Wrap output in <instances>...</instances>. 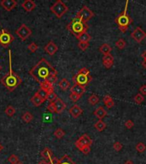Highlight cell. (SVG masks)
<instances>
[{"label": "cell", "mask_w": 146, "mask_h": 164, "mask_svg": "<svg viewBox=\"0 0 146 164\" xmlns=\"http://www.w3.org/2000/svg\"><path fill=\"white\" fill-rule=\"evenodd\" d=\"M71 93L75 94H78L79 96H82L83 94L86 93V87L79 86V85H73V86L70 89Z\"/></svg>", "instance_id": "21"}, {"label": "cell", "mask_w": 146, "mask_h": 164, "mask_svg": "<svg viewBox=\"0 0 146 164\" xmlns=\"http://www.w3.org/2000/svg\"><path fill=\"white\" fill-rule=\"evenodd\" d=\"M78 46H79V48L81 50L85 51V50H86L88 49V47H89V43L79 42V43H78Z\"/></svg>", "instance_id": "38"}, {"label": "cell", "mask_w": 146, "mask_h": 164, "mask_svg": "<svg viewBox=\"0 0 146 164\" xmlns=\"http://www.w3.org/2000/svg\"><path fill=\"white\" fill-rule=\"evenodd\" d=\"M82 96H79V95H78V94H75V93H71L70 95H69V97H70V99L73 101V102H77L78 100H79L80 99V97H81Z\"/></svg>", "instance_id": "41"}, {"label": "cell", "mask_w": 146, "mask_h": 164, "mask_svg": "<svg viewBox=\"0 0 146 164\" xmlns=\"http://www.w3.org/2000/svg\"><path fill=\"white\" fill-rule=\"evenodd\" d=\"M58 164H76L68 155H64L61 159H59Z\"/></svg>", "instance_id": "27"}, {"label": "cell", "mask_w": 146, "mask_h": 164, "mask_svg": "<svg viewBox=\"0 0 146 164\" xmlns=\"http://www.w3.org/2000/svg\"><path fill=\"white\" fill-rule=\"evenodd\" d=\"M29 74L39 83L47 80L50 76H57V71L45 58H41L39 62L33 67Z\"/></svg>", "instance_id": "1"}, {"label": "cell", "mask_w": 146, "mask_h": 164, "mask_svg": "<svg viewBox=\"0 0 146 164\" xmlns=\"http://www.w3.org/2000/svg\"><path fill=\"white\" fill-rule=\"evenodd\" d=\"M8 161H9V163L11 164H16L19 163V159H18V157H17V156L16 155H10V157H9V158H8Z\"/></svg>", "instance_id": "36"}, {"label": "cell", "mask_w": 146, "mask_h": 164, "mask_svg": "<svg viewBox=\"0 0 146 164\" xmlns=\"http://www.w3.org/2000/svg\"><path fill=\"white\" fill-rule=\"evenodd\" d=\"M142 66L144 69H146V61H143L142 62Z\"/></svg>", "instance_id": "51"}, {"label": "cell", "mask_w": 146, "mask_h": 164, "mask_svg": "<svg viewBox=\"0 0 146 164\" xmlns=\"http://www.w3.org/2000/svg\"><path fill=\"white\" fill-rule=\"evenodd\" d=\"M92 80V75H85L79 73H77L73 77V81L74 82V85H79L82 86H87L91 81Z\"/></svg>", "instance_id": "7"}, {"label": "cell", "mask_w": 146, "mask_h": 164, "mask_svg": "<svg viewBox=\"0 0 146 164\" xmlns=\"http://www.w3.org/2000/svg\"><path fill=\"white\" fill-rule=\"evenodd\" d=\"M93 141L89 137L88 134H83L81 137H79V139L75 142V146L81 150L84 147L86 146H91L92 144Z\"/></svg>", "instance_id": "10"}, {"label": "cell", "mask_w": 146, "mask_h": 164, "mask_svg": "<svg viewBox=\"0 0 146 164\" xmlns=\"http://www.w3.org/2000/svg\"><path fill=\"white\" fill-rule=\"evenodd\" d=\"M77 39L79 41V42H84V43H89V41L92 39V37L89 33H82L80 35H79L77 37Z\"/></svg>", "instance_id": "24"}, {"label": "cell", "mask_w": 146, "mask_h": 164, "mask_svg": "<svg viewBox=\"0 0 146 164\" xmlns=\"http://www.w3.org/2000/svg\"><path fill=\"white\" fill-rule=\"evenodd\" d=\"M16 35L22 40V41H25L26 39H27L30 35L32 34V31L31 29L25 24H22L20 26V27H18L16 31Z\"/></svg>", "instance_id": "9"}, {"label": "cell", "mask_w": 146, "mask_h": 164, "mask_svg": "<svg viewBox=\"0 0 146 164\" xmlns=\"http://www.w3.org/2000/svg\"><path fill=\"white\" fill-rule=\"evenodd\" d=\"M58 86H59V87H60L62 91H66V90H68V89L69 88L70 83H69V81L67 79H62V80H60V82L58 83Z\"/></svg>", "instance_id": "26"}, {"label": "cell", "mask_w": 146, "mask_h": 164, "mask_svg": "<svg viewBox=\"0 0 146 164\" xmlns=\"http://www.w3.org/2000/svg\"><path fill=\"white\" fill-rule=\"evenodd\" d=\"M22 7L24 9L25 11L26 12H31L36 8V3L33 0H25L22 3Z\"/></svg>", "instance_id": "16"}, {"label": "cell", "mask_w": 146, "mask_h": 164, "mask_svg": "<svg viewBox=\"0 0 146 164\" xmlns=\"http://www.w3.org/2000/svg\"><path fill=\"white\" fill-rule=\"evenodd\" d=\"M126 41L123 39H119L116 42H115V46L117 47L120 50H123L126 47Z\"/></svg>", "instance_id": "35"}, {"label": "cell", "mask_w": 146, "mask_h": 164, "mask_svg": "<svg viewBox=\"0 0 146 164\" xmlns=\"http://www.w3.org/2000/svg\"><path fill=\"white\" fill-rule=\"evenodd\" d=\"M80 151H81L83 154H85V155H88V154L90 153V151H91V146H86V147H84Z\"/></svg>", "instance_id": "45"}, {"label": "cell", "mask_w": 146, "mask_h": 164, "mask_svg": "<svg viewBox=\"0 0 146 164\" xmlns=\"http://www.w3.org/2000/svg\"><path fill=\"white\" fill-rule=\"evenodd\" d=\"M50 10L57 18H61L69 11V7L62 0H57L51 5Z\"/></svg>", "instance_id": "5"}, {"label": "cell", "mask_w": 146, "mask_h": 164, "mask_svg": "<svg viewBox=\"0 0 146 164\" xmlns=\"http://www.w3.org/2000/svg\"><path fill=\"white\" fill-rule=\"evenodd\" d=\"M99 50L104 56V55H107V54H110V52L112 50V48L109 44H103L101 46L99 47Z\"/></svg>", "instance_id": "25"}, {"label": "cell", "mask_w": 146, "mask_h": 164, "mask_svg": "<svg viewBox=\"0 0 146 164\" xmlns=\"http://www.w3.org/2000/svg\"><path fill=\"white\" fill-rule=\"evenodd\" d=\"M16 164H23V163H22V162H19V163H16Z\"/></svg>", "instance_id": "53"}, {"label": "cell", "mask_w": 146, "mask_h": 164, "mask_svg": "<svg viewBox=\"0 0 146 164\" xmlns=\"http://www.w3.org/2000/svg\"><path fill=\"white\" fill-rule=\"evenodd\" d=\"M141 56L143 57L144 61H146V50H145V51H143V53L141 54Z\"/></svg>", "instance_id": "49"}, {"label": "cell", "mask_w": 146, "mask_h": 164, "mask_svg": "<svg viewBox=\"0 0 146 164\" xmlns=\"http://www.w3.org/2000/svg\"><path fill=\"white\" fill-rule=\"evenodd\" d=\"M124 164H134V163L132 161H131V160H127L126 162H125Z\"/></svg>", "instance_id": "50"}, {"label": "cell", "mask_w": 146, "mask_h": 164, "mask_svg": "<svg viewBox=\"0 0 146 164\" xmlns=\"http://www.w3.org/2000/svg\"><path fill=\"white\" fill-rule=\"evenodd\" d=\"M39 164H54V163H50L49 161H46V160H42V161H40Z\"/></svg>", "instance_id": "48"}, {"label": "cell", "mask_w": 146, "mask_h": 164, "mask_svg": "<svg viewBox=\"0 0 146 164\" xmlns=\"http://www.w3.org/2000/svg\"><path fill=\"white\" fill-rule=\"evenodd\" d=\"M5 114H6L9 117H11V116H13L16 114V109H15L13 106L9 105V106L6 108V110H5Z\"/></svg>", "instance_id": "31"}, {"label": "cell", "mask_w": 146, "mask_h": 164, "mask_svg": "<svg viewBox=\"0 0 146 164\" xmlns=\"http://www.w3.org/2000/svg\"><path fill=\"white\" fill-rule=\"evenodd\" d=\"M103 64L106 69H110L114 64V56L111 54L104 55L103 57Z\"/></svg>", "instance_id": "13"}, {"label": "cell", "mask_w": 146, "mask_h": 164, "mask_svg": "<svg viewBox=\"0 0 146 164\" xmlns=\"http://www.w3.org/2000/svg\"><path fill=\"white\" fill-rule=\"evenodd\" d=\"M1 69H2V66L0 65V71H1Z\"/></svg>", "instance_id": "54"}, {"label": "cell", "mask_w": 146, "mask_h": 164, "mask_svg": "<svg viewBox=\"0 0 146 164\" xmlns=\"http://www.w3.org/2000/svg\"><path fill=\"white\" fill-rule=\"evenodd\" d=\"M54 104H55V108H56V111L57 114H61L63 112V110L66 109V104L59 97L56 98V100L54 102Z\"/></svg>", "instance_id": "15"}, {"label": "cell", "mask_w": 146, "mask_h": 164, "mask_svg": "<svg viewBox=\"0 0 146 164\" xmlns=\"http://www.w3.org/2000/svg\"><path fill=\"white\" fill-rule=\"evenodd\" d=\"M38 45L36 44V43H34V42H33V43H31L28 46H27V49L32 52V53H34V52H36L37 51V50H38Z\"/></svg>", "instance_id": "37"}, {"label": "cell", "mask_w": 146, "mask_h": 164, "mask_svg": "<svg viewBox=\"0 0 146 164\" xmlns=\"http://www.w3.org/2000/svg\"><path fill=\"white\" fill-rule=\"evenodd\" d=\"M40 155H41V157H42L45 160H46V161L51 160L52 157H54L52 151H51L49 148H45V149L41 151Z\"/></svg>", "instance_id": "22"}, {"label": "cell", "mask_w": 146, "mask_h": 164, "mask_svg": "<svg viewBox=\"0 0 146 164\" xmlns=\"http://www.w3.org/2000/svg\"><path fill=\"white\" fill-rule=\"evenodd\" d=\"M22 120L26 122V123H29V122H31L32 120H33V115L30 113V112H25L24 114L22 115Z\"/></svg>", "instance_id": "30"}, {"label": "cell", "mask_w": 146, "mask_h": 164, "mask_svg": "<svg viewBox=\"0 0 146 164\" xmlns=\"http://www.w3.org/2000/svg\"><path fill=\"white\" fill-rule=\"evenodd\" d=\"M14 36L5 29L0 31V45L3 47H7L14 41Z\"/></svg>", "instance_id": "8"}, {"label": "cell", "mask_w": 146, "mask_h": 164, "mask_svg": "<svg viewBox=\"0 0 146 164\" xmlns=\"http://www.w3.org/2000/svg\"><path fill=\"white\" fill-rule=\"evenodd\" d=\"M139 92H140V93L142 94L143 96L146 95V85L142 86L139 88Z\"/></svg>", "instance_id": "47"}, {"label": "cell", "mask_w": 146, "mask_h": 164, "mask_svg": "<svg viewBox=\"0 0 146 164\" xmlns=\"http://www.w3.org/2000/svg\"><path fill=\"white\" fill-rule=\"evenodd\" d=\"M103 103L105 104V106L109 109H111L112 107L115 106V102L113 100V98L109 96V95H106L103 97Z\"/></svg>", "instance_id": "23"}, {"label": "cell", "mask_w": 146, "mask_h": 164, "mask_svg": "<svg viewBox=\"0 0 146 164\" xmlns=\"http://www.w3.org/2000/svg\"><path fill=\"white\" fill-rule=\"evenodd\" d=\"M0 4L5 10L10 11L17 5V2L16 0H2Z\"/></svg>", "instance_id": "12"}, {"label": "cell", "mask_w": 146, "mask_h": 164, "mask_svg": "<svg viewBox=\"0 0 146 164\" xmlns=\"http://www.w3.org/2000/svg\"><path fill=\"white\" fill-rule=\"evenodd\" d=\"M9 64H10V71L9 73L4 75L1 79V83L10 91L13 92L21 83H22V79L19 75H17L12 69V56H11V50H9Z\"/></svg>", "instance_id": "2"}, {"label": "cell", "mask_w": 146, "mask_h": 164, "mask_svg": "<svg viewBox=\"0 0 146 164\" xmlns=\"http://www.w3.org/2000/svg\"><path fill=\"white\" fill-rule=\"evenodd\" d=\"M78 73H82V74H85V75H90V70H89L88 69H86V68H82Z\"/></svg>", "instance_id": "46"}, {"label": "cell", "mask_w": 146, "mask_h": 164, "mask_svg": "<svg viewBox=\"0 0 146 164\" xmlns=\"http://www.w3.org/2000/svg\"><path fill=\"white\" fill-rule=\"evenodd\" d=\"M127 4H128V2H126V8L124 10V11L120 16H118L115 20V22L118 25V27H119L120 31L122 32V33H126L127 31V29H128L129 25L132 22V19L126 14Z\"/></svg>", "instance_id": "4"}, {"label": "cell", "mask_w": 146, "mask_h": 164, "mask_svg": "<svg viewBox=\"0 0 146 164\" xmlns=\"http://www.w3.org/2000/svg\"><path fill=\"white\" fill-rule=\"evenodd\" d=\"M54 135L56 139L60 140L62 139L65 135V132L62 129V128H57L55 132H54Z\"/></svg>", "instance_id": "32"}, {"label": "cell", "mask_w": 146, "mask_h": 164, "mask_svg": "<svg viewBox=\"0 0 146 164\" xmlns=\"http://www.w3.org/2000/svg\"><path fill=\"white\" fill-rule=\"evenodd\" d=\"M57 50H58V47L53 41H50L45 46V51L50 56H53L54 54H56Z\"/></svg>", "instance_id": "14"}, {"label": "cell", "mask_w": 146, "mask_h": 164, "mask_svg": "<svg viewBox=\"0 0 146 164\" xmlns=\"http://www.w3.org/2000/svg\"><path fill=\"white\" fill-rule=\"evenodd\" d=\"M133 100H134V102H135L136 103L140 104V103H142L144 102L145 97H144V96L141 93H138L137 95H135V97H133Z\"/></svg>", "instance_id": "34"}, {"label": "cell", "mask_w": 146, "mask_h": 164, "mask_svg": "<svg viewBox=\"0 0 146 164\" xmlns=\"http://www.w3.org/2000/svg\"><path fill=\"white\" fill-rule=\"evenodd\" d=\"M125 127L128 129H131L134 127V123L132 120H127L126 122H125Z\"/></svg>", "instance_id": "43"}, {"label": "cell", "mask_w": 146, "mask_h": 164, "mask_svg": "<svg viewBox=\"0 0 146 164\" xmlns=\"http://www.w3.org/2000/svg\"><path fill=\"white\" fill-rule=\"evenodd\" d=\"M47 110L50 113H56V108H55V104H54V102L53 103H50L48 106H47Z\"/></svg>", "instance_id": "44"}, {"label": "cell", "mask_w": 146, "mask_h": 164, "mask_svg": "<svg viewBox=\"0 0 146 164\" xmlns=\"http://www.w3.org/2000/svg\"><path fill=\"white\" fill-rule=\"evenodd\" d=\"M69 113L73 118H78L82 113H83V110L77 104H74L72 106L69 110Z\"/></svg>", "instance_id": "17"}, {"label": "cell", "mask_w": 146, "mask_h": 164, "mask_svg": "<svg viewBox=\"0 0 146 164\" xmlns=\"http://www.w3.org/2000/svg\"><path fill=\"white\" fill-rule=\"evenodd\" d=\"M94 16V12L92 11L87 6H83L82 9L76 14V17L79 18L82 22L86 23Z\"/></svg>", "instance_id": "6"}, {"label": "cell", "mask_w": 146, "mask_h": 164, "mask_svg": "<svg viewBox=\"0 0 146 164\" xmlns=\"http://www.w3.org/2000/svg\"><path fill=\"white\" fill-rule=\"evenodd\" d=\"M88 28H89V26L87 25V23L82 22L81 20L76 16L71 21V22L67 26V29L69 32H71L76 38L82 33H87Z\"/></svg>", "instance_id": "3"}, {"label": "cell", "mask_w": 146, "mask_h": 164, "mask_svg": "<svg viewBox=\"0 0 146 164\" xmlns=\"http://www.w3.org/2000/svg\"><path fill=\"white\" fill-rule=\"evenodd\" d=\"M131 37L138 43H141L143 39L146 37V33L143 31V29L139 27H136L135 30L131 33Z\"/></svg>", "instance_id": "11"}, {"label": "cell", "mask_w": 146, "mask_h": 164, "mask_svg": "<svg viewBox=\"0 0 146 164\" xmlns=\"http://www.w3.org/2000/svg\"><path fill=\"white\" fill-rule=\"evenodd\" d=\"M136 150L139 152V153H143L145 150H146V145L143 143V142H139L136 144Z\"/></svg>", "instance_id": "33"}, {"label": "cell", "mask_w": 146, "mask_h": 164, "mask_svg": "<svg viewBox=\"0 0 146 164\" xmlns=\"http://www.w3.org/2000/svg\"><path fill=\"white\" fill-rule=\"evenodd\" d=\"M3 145H2V144H0V152H1L2 150H3Z\"/></svg>", "instance_id": "52"}, {"label": "cell", "mask_w": 146, "mask_h": 164, "mask_svg": "<svg viewBox=\"0 0 146 164\" xmlns=\"http://www.w3.org/2000/svg\"><path fill=\"white\" fill-rule=\"evenodd\" d=\"M88 103H89V104L92 105V106L96 105L97 103H99V97H98V96L95 93L92 94V95L89 97V98H88Z\"/></svg>", "instance_id": "29"}, {"label": "cell", "mask_w": 146, "mask_h": 164, "mask_svg": "<svg viewBox=\"0 0 146 164\" xmlns=\"http://www.w3.org/2000/svg\"><path fill=\"white\" fill-rule=\"evenodd\" d=\"M106 124L105 122H103L102 120H98L97 122L94 124V127L96 128V130H97L98 132H103L105 128H106Z\"/></svg>", "instance_id": "28"}, {"label": "cell", "mask_w": 146, "mask_h": 164, "mask_svg": "<svg viewBox=\"0 0 146 164\" xmlns=\"http://www.w3.org/2000/svg\"><path fill=\"white\" fill-rule=\"evenodd\" d=\"M113 148L115 151H121L123 148V145H122V143L120 142H115L114 144H113Z\"/></svg>", "instance_id": "39"}, {"label": "cell", "mask_w": 146, "mask_h": 164, "mask_svg": "<svg viewBox=\"0 0 146 164\" xmlns=\"http://www.w3.org/2000/svg\"><path fill=\"white\" fill-rule=\"evenodd\" d=\"M31 102H32V103H33L35 107H39V106H40L45 101H44V99L38 94V93H36L32 97Z\"/></svg>", "instance_id": "20"}, {"label": "cell", "mask_w": 146, "mask_h": 164, "mask_svg": "<svg viewBox=\"0 0 146 164\" xmlns=\"http://www.w3.org/2000/svg\"><path fill=\"white\" fill-rule=\"evenodd\" d=\"M40 89H42L43 91H45L47 94H50L54 93V86L52 84H50L48 81H44L42 83H40Z\"/></svg>", "instance_id": "18"}, {"label": "cell", "mask_w": 146, "mask_h": 164, "mask_svg": "<svg viewBox=\"0 0 146 164\" xmlns=\"http://www.w3.org/2000/svg\"><path fill=\"white\" fill-rule=\"evenodd\" d=\"M58 97H57V95L55 93H52L49 94L48 95V98H47V100H49L50 103H53V102H55L56 100V98H57Z\"/></svg>", "instance_id": "42"}, {"label": "cell", "mask_w": 146, "mask_h": 164, "mask_svg": "<svg viewBox=\"0 0 146 164\" xmlns=\"http://www.w3.org/2000/svg\"><path fill=\"white\" fill-rule=\"evenodd\" d=\"M93 114L98 120H103L107 116V111L105 110V109L103 106H100V107H98L97 109L95 110Z\"/></svg>", "instance_id": "19"}, {"label": "cell", "mask_w": 146, "mask_h": 164, "mask_svg": "<svg viewBox=\"0 0 146 164\" xmlns=\"http://www.w3.org/2000/svg\"><path fill=\"white\" fill-rule=\"evenodd\" d=\"M38 93V94L44 99V101H45V100H47V98H48V94H47V93H45V91H43L42 89H40L39 88V90L37 92Z\"/></svg>", "instance_id": "40"}]
</instances>
